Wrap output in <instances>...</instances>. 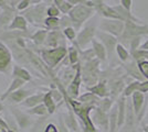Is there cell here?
<instances>
[{"label":"cell","instance_id":"obj_1","mask_svg":"<svg viewBox=\"0 0 148 132\" xmlns=\"http://www.w3.org/2000/svg\"><path fill=\"white\" fill-rule=\"evenodd\" d=\"M148 35V24H139L133 21H126L125 22V29L121 38H118L119 43L124 45L126 49H130V44L132 40L137 37Z\"/></svg>","mask_w":148,"mask_h":132},{"label":"cell","instance_id":"obj_2","mask_svg":"<svg viewBox=\"0 0 148 132\" xmlns=\"http://www.w3.org/2000/svg\"><path fill=\"white\" fill-rule=\"evenodd\" d=\"M68 54V49L64 45H60L56 49H42L40 50V57L50 69H53L64 60Z\"/></svg>","mask_w":148,"mask_h":132},{"label":"cell","instance_id":"obj_3","mask_svg":"<svg viewBox=\"0 0 148 132\" xmlns=\"http://www.w3.org/2000/svg\"><path fill=\"white\" fill-rule=\"evenodd\" d=\"M99 63L101 61L95 57L82 65V79L86 84V88L95 86L101 79L99 67Z\"/></svg>","mask_w":148,"mask_h":132},{"label":"cell","instance_id":"obj_4","mask_svg":"<svg viewBox=\"0 0 148 132\" xmlns=\"http://www.w3.org/2000/svg\"><path fill=\"white\" fill-rule=\"evenodd\" d=\"M95 12V9L87 7L85 5H77L74 6L73 9L69 12V17L73 22V26L75 30H79L82 24L88 20Z\"/></svg>","mask_w":148,"mask_h":132},{"label":"cell","instance_id":"obj_5","mask_svg":"<svg viewBox=\"0 0 148 132\" xmlns=\"http://www.w3.org/2000/svg\"><path fill=\"white\" fill-rule=\"evenodd\" d=\"M125 29V22L122 20L114 19H104L99 23V30L106 33H110L112 35L121 38Z\"/></svg>","mask_w":148,"mask_h":132},{"label":"cell","instance_id":"obj_6","mask_svg":"<svg viewBox=\"0 0 148 132\" xmlns=\"http://www.w3.org/2000/svg\"><path fill=\"white\" fill-rule=\"evenodd\" d=\"M47 6L45 3H39L36 7H32L30 9H28L25 11L23 17H25L27 21H30L32 24L39 25L40 23H44V16L47 14Z\"/></svg>","mask_w":148,"mask_h":132},{"label":"cell","instance_id":"obj_7","mask_svg":"<svg viewBox=\"0 0 148 132\" xmlns=\"http://www.w3.org/2000/svg\"><path fill=\"white\" fill-rule=\"evenodd\" d=\"M96 28L94 24H87L82 31L77 34L76 41H75V47H77L81 52L80 49H84L88 43H92L94 40V37L96 35Z\"/></svg>","mask_w":148,"mask_h":132},{"label":"cell","instance_id":"obj_8","mask_svg":"<svg viewBox=\"0 0 148 132\" xmlns=\"http://www.w3.org/2000/svg\"><path fill=\"white\" fill-rule=\"evenodd\" d=\"M12 63V53L3 42L0 41V73L9 74Z\"/></svg>","mask_w":148,"mask_h":132},{"label":"cell","instance_id":"obj_9","mask_svg":"<svg viewBox=\"0 0 148 132\" xmlns=\"http://www.w3.org/2000/svg\"><path fill=\"white\" fill-rule=\"evenodd\" d=\"M96 37L101 40V43L104 45L106 51H107V57L113 56L114 51H116V46L118 44L117 38L110 34V33H106V32L103 31L96 32Z\"/></svg>","mask_w":148,"mask_h":132},{"label":"cell","instance_id":"obj_10","mask_svg":"<svg viewBox=\"0 0 148 132\" xmlns=\"http://www.w3.org/2000/svg\"><path fill=\"white\" fill-rule=\"evenodd\" d=\"M92 121L94 126L99 129H103V132H107L110 129V117L107 112L103 111L101 108L96 107L93 110Z\"/></svg>","mask_w":148,"mask_h":132},{"label":"cell","instance_id":"obj_11","mask_svg":"<svg viewBox=\"0 0 148 132\" xmlns=\"http://www.w3.org/2000/svg\"><path fill=\"white\" fill-rule=\"evenodd\" d=\"M81 83H82V65L80 63L74 79L71 82V84L66 88V94H68V96L70 98H72V99H77L79 98Z\"/></svg>","mask_w":148,"mask_h":132},{"label":"cell","instance_id":"obj_12","mask_svg":"<svg viewBox=\"0 0 148 132\" xmlns=\"http://www.w3.org/2000/svg\"><path fill=\"white\" fill-rule=\"evenodd\" d=\"M11 113L13 114L14 121L20 130H25V129L30 128L31 125L33 123V120L31 119L30 114H28V113L22 112L16 108H11Z\"/></svg>","mask_w":148,"mask_h":132},{"label":"cell","instance_id":"obj_13","mask_svg":"<svg viewBox=\"0 0 148 132\" xmlns=\"http://www.w3.org/2000/svg\"><path fill=\"white\" fill-rule=\"evenodd\" d=\"M95 11L101 14L102 17H104L105 19H114V20H122L121 16L117 13V11L113 8V7L107 6L103 1L95 3ZM123 21V20H122Z\"/></svg>","mask_w":148,"mask_h":132},{"label":"cell","instance_id":"obj_14","mask_svg":"<svg viewBox=\"0 0 148 132\" xmlns=\"http://www.w3.org/2000/svg\"><path fill=\"white\" fill-rule=\"evenodd\" d=\"M87 90L90 93H93L96 96H99V98H106L110 96V89H108V85H107V82L104 78H101L99 82L93 86V87H87Z\"/></svg>","mask_w":148,"mask_h":132},{"label":"cell","instance_id":"obj_15","mask_svg":"<svg viewBox=\"0 0 148 132\" xmlns=\"http://www.w3.org/2000/svg\"><path fill=\"white\" fill-rule=\"evenodd\" d=\"M108 85V89H110V96H111V99H115L117 98L118 95L121 94V91L125 89V82H124V77H117V78H113L111 82L107 84Z\"/></svg>","mask_w":148,"mask_h":132},{"label":"cell","instance_id":"obj_16","mask_svg":"<svg viewBox=\"0 0 148 132\" xmlns=\"http://www.w3.org/2000/svg\"><path fill=\"white\" fill-rule=\"evenodd\" d=\"M68 112L64 113V123L66 125V127L69 128V130L71 132H80V126H79V122L77 120L75 119V116H74L73 109L70 107L68 105Z\"/></svg>","mask_w":148,"mask_h":132},{"label":"cell","instance_id":"obj_17","mask_svg":"<svg viewBox=\"0 0 148 132\" xmlns=\"http://www.w3.org/2000/svg\"><path fill=\"white\" fill-rule=\"evenodd\" d=\"M124 67H125L126 72H127V75L130 77H134L138 82H145L146 81L145 77L140 73L139 67H138V63L136 62L135 60H132L130 63H127Z\"/></svg>","mask_w":148,"mask_h":132},{"label":"cell","instance_id":"obj_18","mask_svg":"<svg viewBox=\"0 0 148 132\" xmlns=\"http://www.w3.org/2000/svg\"><path fill=\"white\" fill-rule=\"evenodd\" d=\"M14 17L16 16L13 8L8 7L7 9H3L2 13L0 14V29H8L12 23Z\"/></svg>","mask_w":148,"mask_h":132},{"label":"cell","instance_id":"obj_19","mask_svg":"<svg viewBox=\"0 0 148 132\" xmlns=\"http://www.w3.org/2000/svg\"><path fill=\"white\" fill-rule=\"evenodd\" d=\"M29 96H31L30 90L20 88V89L16 90L14 93H12V94L10 95L7 98V100H9V102H13V104H20V102H23Z\"/></svg>","mask_w":148,"mask_h":132},{"label":"cell","instance_id":"obj_20","mask_svg":"<svg viewBox=\"0 0 148 132\" xmlns=\"http://www.w3.org/2000/svg\"><path fill=\"white\" fill-rule=\"evenodd\" d=\"M44 95L45 94H42V93H38V94L31 95V96H29L23 102H21V105L27 108H29V109H31V108H33V107H37L39 105L43 104Z\"/></svg>","mask_w":148,"mask_h":132},{"label":"cell","instance_id":"obj_21","mask_svg":"<svg viewBox=\"0 0 148 132\" xmlns=\"http://www.w3.org/2000/svg\"><path fill=\"white\" fill-rule=\"evenodd\" d=\"M60 40H62L60 31H56V30L50 31L48 33V37H47V40L44 42V45L49 49H56V47H59Z\"/></svg>","mask_w":148,"mask_h":132},{"label":"cell","instance_id":"obj_22","mask_svg":"<svg viewBox=\"0 0 148 132\" xmlns=\"http://www.w3.org/2000/svg\"><path fill=\"white\" fill-rule=\"evenodd\" d=\"M117 109H118V128H123L125 125L126 119V97L121 96L117 101Z\"/></svg>","mask_w":148,"mask_h":132},{"label":"cell","instance_id":"obj_23","mask_svg":"<svg viewBox=\"0 0 148 132\" xmlns=\"http://www.w3.org/2000/svg\"><path fill=\"white\" fill-rule=\"evenodd\" d=\"M145 96L140 91H135L134 94L132 95V104H133V107H134V111H135L136 116H138L140 110H142L143 106L145 104Z\"/></svg>","mask_w":148,"mask_h":132},{"label":"cell","instance_id":"obj_24","mask_svg":"<svg viewBox=\"0 0 148 132\" xmlns=\"http://www.w3.org/2000/svg\"><path fill=\"white\" fill-rule=\"evenodd\" d=\"M25 81H22V79H20V78H13L12 82L10 83V85H9V87L7 88L6 93L3 95H1L0 100H7V98L12 94V93H14L16 90L20 89V88L25 85Z\"/></svg>","mask_w":148,"mask_h":132},{"label":"cell","instance_id":"obj_25","mask_svg":"<svg viewBox=\"0 0 148 132\" xmlns=\"http://www.w3.org/2000/svg\"><path fill=\"white\" fill-rule=\"evenodd\" d=\"M27 23H28V21H27V19L23 16H16L12 21V23L8 28V30L9 31H11V30L12 31L13 30H20V31L22 32H27L28 31Z\"/></svg>","mask_w":148,"mask_h":132},{"label":"cell","instance_id":"obj_26","mask_svg":"<svg viewBox=\"0 0 148 132\" xmlns=\"http://www.w3.org/2000/svg\"><path fill=\"white\" fill-rule=\"evenodd\" d=\"M92 44H93L94 53L96 55V58H99L101 62H105L106 58H107V51L105 49V46L101 42H99L96 39L93 40Z\"/></svg>","mask_w":148,"mask_h":132},{"label":"cell","instance_id":"obj_27","mask_svg":"<svg viewBox=\"0 0 148 132\" xmlns=\"http://www.w3.org/2000/svg\"><path fill=\"white\" fill-rule=\"evenodd\" d=\"M12 76L13 78H20L25 82H30L32 79V76L31 74L25 68L19 66V65H14L12 69Z\"/></svg>","mask_w":148,"mask_h":132},{"label":"cell","instance_id":"obj_28","mask_svg":"<svg viewBox=\"0 0 148 132\" xmlns=\"http://www.w3.org/2000/svg\"><path fill=\"white\" fill-rule=\"evenodd\" d=\"M77 100L80 102H83V104H87V105H93V106H99V101H101V98L99 96H96L93 93H85L82 96H79Z\"/></svg>","mask_w":148,"mask_h":132},{"label":"cell","instance_id":"obj_29","mask_svg":"<svg viewBox=\"0 0 148 132\" xmlns=\"http://www.w3.org/2000/svg\"><path fill=\"white\" fill-rule=\"evenodd\" d=\"M110 117V129L108 132H116L118 129V109L117 105L111 109V112L108 114Z\"/></svg>","mask_w":148,"mask_h":132},{"label":"cell","instance_id":"obj_30","mask_svg":"<svg viewBox=\"0 0 148 132\" xmlns=\"http://www.w3.org/2000/svg\"><path fill=\"white\" fill-rule=\"evenodd\" d=\"M48 33H49V32L47 31V30L40 29V30H38L36 33H33V34L31 35L30 40H32V42L36 44V45L40 46V45L44 44L45 40H47V37H48Z\"/></svg>","mask_w":148,"mask_h":132},{"label":"cell","instance_id":"obj_31","mask_svg":"<svg viewBox=\"0 0 148 132\" xmlns=\"http://www.w3.org/2000/svg\"><path fill=\"white\" fill-rule=\"evenodd\" d=\"M43 104L45 105L47 109H48V111H49V114H52V113L56 112V101L53 100V98H52V96H51V93H50V90H49V91H47V93H45V95H44Z\"/></svg>","mask_w":148,"mask_h":132},{"label":"cell","instance_id":"obj_32","mask_svg":"<svg viewBox=\"0 0 148 132\" xmlns=\"http://www.w3.org/2000/svg\"><path fill=\"white\" fill-rule=\"evenodd\" d=\"M130 56L133 57V60H135L137 63L143 62V61H148V51L137 49L136 51L130 53Z\"/></svg>","mask_w":148,"mask_h":132},{"label":"cell","instance_id":"obj_33","mask_svg":"<svg viewBox=\"0 0 148 132\" xmlns=\"http://www.w3.org/2000/svg\"><path fill=\"white\" fill-rule=\"evenodd\" d=\"M80 60V51L75 46L69 47V62L71 65H76Z\"/></svg>","mask_w":148,"mask_h":132},{"label":"cell","instance_id":"obj_34","mask_svg":"<svg viewBox=\"0 0 148 132\" xmlns=\"http://www.w3.org/2000/svg\"><path fill=\"white\" fill-rule=\"evenodd\" d=\"M27 113L28 114H34V116H47V114H49V111H48V109L45 107V105L41 104V105H39L37 107H33L29 109Z\"/></svg>","mask_w":148,"mask_h":132},{"label":"cell","instance_id":"obj_35","mask_svg":"<svg viewBox=\"0 0 148 132\" xmlns=\"http://www.w3.org/2000/svg\"><path fill=\"white\" fill-rule=\"evenodd\" d=\"M116 53H117L118 57H119V60L122 62H127L130 60V52L126 50V47L124 45H122L121 43H118L117 46H116Z\"/></svg>","mask_w":148,"mask_h":132},{"label":"cell","instance_id":"obj_36","mask_svg":"<svg viewBox=\"0 0 148 132\" xmlns=\"http://www.w3.org/2000/svg\"><path fill=\"white\" fill-rule=\"evenodd\" d=\"M142 82H138V81H136V82H133L128 84L125 89H124V93H123V96L125 97H128L130 95H133L135 91H138V87H139V84Z\"/></svg>","mask_w":148,"mask_h":132},{"label":"cell","instance_id":"obj_37","mask_svg":"<svg viewBox=\"0 0 148 132\" xmlns=\"http://www.w3.org/2000/svg\"><path fill=\"white\" fill-rule=\"evenodd\" d=\"M44 25H45V28H48L50 30H56L58 28H60V19L48 17L44 20Z\"/></svg>","mask_w":148,"mask_h":132},{"label":"cell","instance_id":"obj_38","mask_svg":"<svg viewBox=\"0 0 148 132\" xmlns=\"http://www.w3.org/2000/svg\"><path fill=\"white\" fill-rule=\"evenodd\" d=\"M113 99H111L110 97H106V98H103V99H101L99 101V105L97 106L99 108H101L103 111L105 112H108V111H111V109L113 107Z\"/></svg>","mask_w":148,"mask_h":132},{"label":"cell","instance_id":"obj_39","mask_svg":"<svg viewBox=\"0 0 148 132\" xmlns=\"http://www.w3.org/2000/svg\"><path fill=\"white\" fill-rule=\"evenodd\" d=\"M80 57H82V61H84V63H85V62H88V61H91L93 58H95L96 55H95L93 49H88V50L85 51H81Z\"/></svg>","mask_w":148,"mask_h":132},{"label":"cell","instance_id":"obj_40","mask_svg":"<svg viewBox=\"0 0 148 132\" xmlns=\"http://www.w3.org/2000/svg\"><path fill=\"white\" fill-rule=\"evenodd\" d=\"M42 0H22L18 6L17 9L18 10H25L28 7H30L31 5H36V3H40Z\"/></svg>","mask_w":148,"mask_h":132},{"label":"cell","instance_id":"obj_41","mask_svg":"<svg viewBox=\"0 0 148 132\" xmlns=\"http://www.w3.org/2000/svg\"><path fill=\"white\" fill-rule=\"evenodd\" d=\"M63 34L65 35V38H68L71 41H74V39L76 38V30L74 29L73 26L71 28H66L63 30Z\"/></svg>","mask_w":148,"mask_h":132},{"label":"cell","instance_id":"obj_42","mask_svg":"<svg viewBox=\"0 0 148 132\" xmlns=\"http://www.w3.org/2000/svg\"><path fill=\"white\" fill-rule=\"evenodd\" d=\"M138 67H139V70L143 74V76L145 77V79L148 81V61L139 62L138 63Z\"/></svg>","mask_w":148,"mask_h":132},{"label":"cell","instance_id":"obj_43","mask_svg":"<svg viewBox=\"0 0 148 132\" xmlns=\"http://www.w3.org/2000/svg\"><path fill=\"white\" fill-rule=\"evenodd\" d=\"M72 25H73V22H72L71 18L68 17V16H64L60 19V26L63 28V30L66 29V28H71Z\"/></svg>","mask_w":148,"mask_h":132},{"label":"cell","instance_id":"obj_44","mask_svg":"<svg viewBox=\"0 0 148 132\" xmlns=\"http://www.w3.org/2000/svg\"><path fill=\"white\" fill-rule=\"evenodd\" d=\"M60 10H59V8L56 6H51L48 8V11H47V14H48V17L50 18H58L59 16H60Z\"/></svg>","mask_w":148,"mask_h":132},{"label":"cell","instance_id":"obj_45","mask_svg":"<svg viewBox=\"0 0 148 132\" xmlns=\"http://www.w3.org/2000/svg\"><path fill=\"white\" fill-rule=\"evenodd\" d=\"M72 9H73V6H72L70 2H68V1H64V2L62 3V6L59 8V10H60L62 13H69Z\"/></svg>","mask_w":148,"mask_h":132},{"label":"cell","instance_id":"obj_46","mask_svg":"<svg viewBox=\"0 0 148 132\" xmlns=\"http://www.w3.org/2000/svg\"><path fill=\"white\" fill-rule=\"evenodd\" d=\"M58 128H59V132H71L66 127V125L64 123V120L62 119V117H60V119H59V127Z\"/></svg>","mask_w":148,"mask_h":132},{"label":"cell","instance_id":"obj_47","mask_svg":"<svg viewBox=\"0 0 148 132\" xmlns=\"http://www.w3.org/2000/svg\"><path fill=\"white\" fill-rule=\"evenodd\" d=\"M121 6H123L126 10L132 11V7H133V0H121Z\"/></svg>","mask_w":148,"mask_h":132},{"label":"cell","instance_id":"obj_48","mask_svg":"<svg viewBox=\"0 0 148 132\" xmlns=\"http://www.w3.org/2000/svg\"><path fill=\"white\" fill-rule=\"evenodd\" d=\"M138 91L140 93H148V81H145V82H142L139 84V87H138Z\"/></svg>","mask_w":148,"mask_h":132},{"label":"cell","instance_id":"obj_49","mask_svg":"<svg viewBox=\"0 0 148 132\" xmlns=\"http://www.w3.org/2000/svg\"><path fill=\"white\" fill-rule=\"evenodd\" d=\"M44 132H59V128L54 123H49L48 126L45 127Z\"/></svg>","mask_w":148,"mask_h":132},{"label":"cell","instance_id":"obj_50","mask_svg":"<svg viewBox=\"0 0 148 132\" xmlns=\"http://www.w3.org/2000/svg\"><path fill=\"white\" fill-rule=\"evenodd\" d=\"M66 1L70 2V3L74 7V5H75V6H77V5H85L87 0H66Z\"/></svg>","mask_w":148,"mask_h":132},{"label":"cell","instance_id":"obj_51","mask_svg":"<svg viewBox=\"0 0 148 132\" xmlns=\"http://www.w3.org/2000/svg\"><path fill=\"white\" fill-rule=\"evenodd\" d=\"M8 5H7V2H6V0H0V8L3 10V9H7L8 8Z\"/></svg>","mask_w":148,"mask_h":132},{"label":"cell","instance_id":"obj_52","mask_svg":"<svg viewBox=\"0 0 148 132\" xmlns=\"http://www.w3.org/2000/svg\"><path fill=\"white\" fill-rule=\"evenodd\" d=\"M64 1H65V0H53V2L56 3V7H58V8H60Z\"/></svg>","mask_w":148,"mask_h":132},{"label":"cell","instance_id":"obj_53","mask_svg":"<svg viewBox=\"0 0 148 132\" xmlns=\"http://www.w3.org/2000/svg\"><path fill=\"white\" fill-rule=\"evenodd\" d=\"M139 49H143V50H147L148 51V40H146L144 43L140 45V47Z\"/></svg>","mask_w":148,"mask_h":132},{"label":"cell","instance_id":"obj_54","mask_svg":"<svg viewBox=\"0 0 148 132\" xmlns=\"http://www.w3.org/2000/svg\"><path fill=\"white\" fill-rule=\"evenodd\" d=\"M143 132H148V125H143Z\"/></svg>","mask_w":148,"mask_h":132},{"label":"cell","instance_id":"obj_55","mask_svg":"<svg viewBox=\"0 0 148 132\" xmlns=\"http://www.w3.org/2000/svg\"><path fill=\"white\" fill-rule=\"evenodd\" d=\"M145 123H143V125H148V112L146 113V116H145Z\"/></svg>","mask_w":148,"mask_h":132},{"label":"cell","instance_id":"obj_56","mask_svg":"<svg viewBox=\"0 0 148 132\" xmlns=\"http://www.w3.org/2000/svg\"><path fill=\"white\" fill-rule=\"evenodd\" d=\"M3 110V106H2V104H1V100H0V112Z\"/></svg>","mask_w":148,"mask_h":132},{"label":"cell","instance_id":"obj_57","mask_svg":"<svg viewBox=\"0 0 148 132\" xmlns=\"http://www.w3.org/2000/svg\"><path fill=\"white\" fill-rule=\"evenodd\" d=\"M8 132H16V130H12V129H10V130H9Z\"/></svg>","mask_w":148,"mask_h":132},{"label":"cell","instance_id":"obj_58","mask_svg":"<svg viewBox=\"0 0 148 132\" xmlns=\"http://www.w3.org/2000/svg\"><path fill=\"white\" fill-rule=\"evenodd\" d=\"M0 131H1V127H0Z\"/></svg>","mask_w":148,"mask_h":132},{"label":"cell","instance_id":"obj_59","mask_svg":"<svg viewBox=\"0 0 148 132\" xmlns=\"http://www.w3.org/2000/svg\"><path fill=\"white\" fill-rule=\"evenodd\" d=\"M0 97H1V95H0Z\"/></svg>","mask_w":148,"mask_h":132},{"label":"cell","instance_id":"obj_60","mask_svg":"<svg viewBox=\"0 0 148 132\" xmlns=\"http://www.w3.org/2000/svg\"><path fill=\"white\" fill-rule=\"evenodd\" d=\"M121 132H122V131H121Z\"/></svg>","mask_w":148,"mask_h":132}]
</instances>
